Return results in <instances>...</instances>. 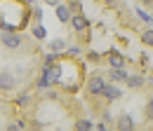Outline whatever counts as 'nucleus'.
I'll use <instances>...</instances> for the list:
<instances>
[{
    "mask_svg": "<svg viewBox=\"0 0 153 131\" xmlns=\"http://www.w3.org/2000/svg\"><path fill=\"white\" fill-rule=\"evenodd\" d=\"M141 2H144V5H151V2H153V0H141Z\"/></svg>",
    "mask_w": 153,
    "mask_h": 131,
    "instance_id": "23",
    "label": "nucleus"
},
{
    "mask_svg": "<svg viewBox=\"0 0 153 131\" xmlns=\"http://www.w3.org/2000/svg\"><path fill=\"white\" fill-rule=\"evenodd\" d=\"M104 82H106V80H104L101 75H94V77L87 82V91L94 94V96H99V94H101V87H104Z\"/></svg>",
    "mask_w": 153,
    "mask_h": 131,
    "instance_id": "4",
    "label": "nucleus"
},
{
    "mask_svg": "<svg viewBox=\"0 0 153 131\" xmlns=\"http://www.w3.org/2000/svg\"><path fill=\"white\" fill-rule=\"evenodd\" d=\"M14 84H17V80H14V75H12V73H7V70L0 73V89H2V91H12Z\"/></svg>",
    "mask_w": 153,
    "mask_h": 131,
    "instance_id": "2",
    "label": "nucleus"
},
{
    "mask_svg": "<svg viewBox=\"0 0 153 131\" xmlns=\"http://www.w3.org/2000/svg\"><path fill=\"white\" fill-rule=\"evenodd\" d=\"M99 96H106L108 101H115V98H120V89L113 87V84H108V82H104V87H101V94Z\"/></svg>",
    "mask_w": 153,
    "mask_h": 131,
    "instance_id": "5",
    "label": "nucleus"
},
{
    "mask_svg": "<svg viewBox=\"0 0 153 131\" xmlns=\"http://www.w3.org/2000/svg\"><path fill=\"white\" fill-rule=\"evenodd\" d=\"M87 56H90V61H99V54H97V52H90Z\"/></svg>",
    "mask_w": 153,
    "mask_h": 131,
    "instance_id": "20",
    "label": "nucleus"
},
{
    "mask_svg": "<svg viewBox=\"0 0 153 131\" xmlns=\"http://www.w3.org/2000/svg\"><path fill=\"white\" fill-rule=\"evenodd\" d=\"M50 82H52V75H50V70L45 68L42 75H40V80H38V87H40V89H45V87H50Z\"/></svg>",
    "mask_w": 153,
    "mask_h": 131,
    "instance_id": "11",
    "label": "nucleus"
},
{
    "mask_svg": "<svg viewBox=\"0 0 153 131\" xmlns=\"http://www.w3.org/2000/svg\"><path fill=\"white\" fill-rule=\"evenodd\" d=\"M141 40H144L146 45H151V42H153V31H151V28H149V31H144V35H141Z\"/></svg>",
    "mask_w": 153,
    "mask_h": 131,
    "instance_id": "16",
    "label": "nucleus"
},
{
    "mask_svg": "<svg viewBox=\"0 0 153 131\" xmlns=\"http://www.w3.org/2000/svg\"><path fill=\"white\" fill-rule=\"evenodd\" d=\"M17 103H19V105H28V103H31V94H21L19 98H17Z\"/></svg>",
    "mask_w": 153,
    "mask_h": 131,
    "instance_id": "15",
    "label": "nucleus"
},
{
    "mask_svg": "<svg viewBox=\"0 0 153 131\" xmlns=\"http://www.w3.org/2000/svg\"><path fill=\"white\" fill-rule=\"evenodd\" d=\"M108 61H111V68H125V56L120 52H111Z\"/></svg>",
    "mask_w": 153,
    "mask_h": 131,
    "instance_id": "10",
    "label": "nucleus"
},
{
    "mask_svg": "<svg viewBox=\"0 0 153 131\" xmlns=\"http://www.w3.org/2000/svg\"><path fill=\"white\" fill-rule=\"evenodd\" d=\"M57 19L61 21V23H66V21L71 19V10H68V5H61V2L57 5Z\"/></svg>",
    "mask_w": 153,
    "mask_h": 131,
    "instance_id": "9",
    "label": "nucleus"
},
{
    "mask_svg": "<svg viewBox=\"0 0 153 131\" xmlns=\"http://www.w3.org/2000/svg\"><path fill=\"white\" fill-rule=\"evenodd\" d=\"M54 59H57V54H47L45 56V68H50V66L54 63Z\"/></svg>",
    "mask_w": 153,
    "mask_h": 131,
    "instance_id": "19",
    "label": "nucleus"
},
{
    "mask_svg": "<svg viewBox=\"0 0 153 131\" xmlns=\"http://www.w3.org/2000/svg\"><path fill=\"white\" fill-rule=\"evenodd\" d=\"M68 21L73 23V28H76V31H85V28L90 26V19L85 17V14H80V12L71 14V19H68Z\"/></svg>",
    "mask_w": 153,
    "mask_h": 131,
    "instance_id": "3",
    "label": "nucleus"
},
{
    "mask_svg": "<svg viewBox=\"0 0 153 131\" xmlns=\"http://www.w3.org/2000/svg\"><path fill=\"white\" fill-rule=\"evenodd\" d=\"M0 40H2V45H5V47H10V49H17V47L21 45V37L17 35L14 31H5V33L0 35Z\"/></svg>",
    "mask_w": 153,
    "mask_h": 131,
    "instance_id": "1",
    "label": "nucleus"
},
{
    "mask_svg": "<svg viewBox=\"0 0 153 131\" xmlns=\"http://www.w3.org/2000/svg\"><path fill=\"white\" fill-rule=\"evenodd\" d=\"M45 35H47V31H45L42 26H36V28H33V37H38V40H45Z\"/></svg>",
    "mask_w": 153,
    "mask_h": 131,
    "instance_id": "14",
    "label": "nucleus"
},
{
    "mask_svg": "<svg viewBox=\"0 0 153 131\" xmlns=\"http://www.w3.org/2000/svg\"><path fill=\"white\" fill-rule=\"evenodd\" d=\"M118 129L120 131H132L134 129V122L130 115H123V117H118Z\"/></svg>",
    "mask_w": 153,
    "mask_h": 131,
    "instance_id": "8",
    "label": "nucleus"
},
{
    "mask_svg": "<svg viewBox=\"0 0 153 131\" xmlns=\"http://www.w3.org/2000/svg\"><path fill=\"white\" fill-rule=\"evenodd\" d=\"M68 10H71V14H73V12H80V10H82V5H80L78 0H71V5H68Z\"/></svg>",
    "mask_w": 153,
    "mask_h": 131,
    "instance_id": "17",
    "label": "nucleus"
},
{
    "mask_svg": "<svg viewBox=\"0 0 153 131\" xmlns=\"http://www.w3.org/2000/svg\"><path fill=\"white\" fill-rule=\"evenodd\" d=\"M76 129L78 131H90V129H92V122H90V119H78V122H76Z\"/></svg>",
    "mask_w": 153,
    "mask_h": 131,
    "instance_id": "13",
    "label": "nucleus"
},
{
    "mask_svg": "<svg viewBox=\"0 0 153 131\" xmlns=\"http://www.w3.org/2000/svg\"><path fill=\"white\" fill-rule=\"evenodd\" d=\"M104 2H118V0H104Z\"/></svg>",
    "mask_w": 153,
    "mask_h": 131,
    "instance_id": "24",
    "label": "nucleus"
},
{
    "mask_svg": "<svg viewBox=\"0 0 153 131\" xmlns=\"http://www.w3.org/2000/svg\"><path fill=\"white\" fill-rule=\"evenodd\" d=\"M137 14H139V17L144 19V21H146V23H151V14H149V12H144V10H141V7H139V10H137Z\"/></svg>",
    "mask_w": 153,
    "mask_h": 131,
    "instance_id": "18",
    "label": "nucleus"
},
{
    "mask_svg": "<svg viewBox=\"0 0 153 131\" xmlns=\"http://www.w3.org/2000/svg\"><path fill=\"white\" fill-rule=\"evenodd\" d=\"M125 77H127V70H125V68H111V70H108V80H111V82H125Z\"/></svg>",
    "mask_w": 153,
    "mask_h": 131,
    "instance_id": "7",
    "label": "nucleus"
},
{
    "mask_svg": "<svg viewBox=\"0 0 153 131\" xmlns=\"http://www.w3.org/2000/svg\"><path fill=\"white\" fill-rule=\"evenodd\" d=\"M45 5H52V7H57V5H59V0H45Z\"/></svg>",
    "mask_w": 153,
    "mask_h": 131,
    "instance_id": "22",
    "label": "nucleus"
},
{
    "mask_svg": "<svg viewBox=\"0 0 153 131\" xmlns=\"http://www.w3.org/2000/svg\"><path fill=\"white\" fill-rule=\"evenodd\" d=\"M146 115H149V117L153 115V103H149V105H146Z\"/></svg>",
    "mask_w": 153,
    "mask_h": 131,
    "instance_id": "21",
    "label": "nucleus"
},
{
    "mask_svg": "<svg viewBox=\"0 0 153 131\" xmlns=\"http://www.w3.org/2000/svg\"><path fill=\"white\" fill-rule=\"evenodd\" d=\"M125 82H127V87H132V89H139V87H144L146 77H144V75H130V73H127Z\"/></svg>",
    "mask_w": 153,
    "mask_h": 131,
    "instance_id": "6",
    "label": "nucleus"
},
{
    "mask_svg": "<svg viewBox=\"0 0 153 131\" xmlns=\"http://www.w3.org/2000/svg\"><path fill=\"white\" fill-rule=\"evenodd\" d=\"M50 49H52V52H61V49H66V42H64V40H52V42H50Z\"/></svg>",
    "mask_w": 153,
    "mask_h": 131,
    "instance_id": "12",
    "label": "nucleus"
}]
</instances>
